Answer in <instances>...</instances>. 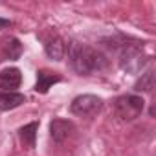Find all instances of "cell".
Wrapping results in <instances>:
<instances>
[{
	"mask_svg": "<svg viewBox=\"0 0 156 156\" xmlns=\"http://www.w3.org/2000/svg\"><path fill=\"white\" fill-rule=\"evenodd\" d=\"M37 130H39V123L37 121H31V123H28V125H24V127L19 129V138H20V141H22L24 147H28V149L35 147Z\"/></svg>",
	"mask_w": 156,
	"mask_h": 156,
	"instance_id": "cell-10",
	"label": "cell"
},
{
	"mask_svg": "<svg viewBox=\"0 0 156 156\" xmlns=\"http://www.w3.org/2000/svg\"><path fill=\"white\" fill-rule=\"evenodd\" d=\"M26 103V96L20 92H2L0 90V110H13Z\"/></svg>",
	"mask_w": 156,
	"mask_h": 156,
	"instance_id": "cell-9",
	"label": "cell"
},
{
	"mask_svg": "<svg viewBox=\"0 0 156 156\" xmlns=\"http://www.w3.org/2000/svg\"><path fill=\"white\" fill-rule=\"evenodd\" d=\"M22 83V73L19 68H4L0 72V90L2 92H15Z\"/></svg>",
	"mask_w": 156,
	"mask_h": 156,
	"instance_id": "cell-6",
	"label": "cell"
},
{
	"mask_svg": "<svg viewBox=\"0 0 156 156\" xmlns=\"http://www.w3.org/2000/svg\"><path fill=\"white\" fill-rule=\"evenodd\" d=\"M108 42L110 44H107V46L118 51V61H119L121 70H125L129 73H138L149 62V55H145L141 42H138L130 37L108 39Z\"/></svg>",
	"mask_w": 156,
	"mask_h": 156,
	"instance_id": "cell-2",
	"label": "cell"
},
{
	"mask_svg": "<svg viewBox=\"0 0 156 156\" xmlns=\"http://www.w3.org/2000/svg\"><path fill=\"white\" fill-rule=\"evenodd\" d=\"M20 55H22V44H20V41L15 39V37L8 39L6 44H4V48H2V57L8 59V61H17Z\"/></svg>",
	"mask_w": 156,
	"mask_h": 156,
	"instance_id": "cell-11",
	"label": "cell"
},
{
	"mask_svg": "<svg viewBox=\"0 0 156 156\" xmlns=\"http://www.w3.org/2000/svg\"><path fill=\"white\" fill-rule=\"evenodd\" d=\"M62 81V77L57 72H50V70H39L37 72V83H35V92L39 94H46L55 83Z\"/></svg>",
	"mask_w": 156,
	"mask_h": 156,
	"instance_id": "cell-7",
	"label": "cell"
},
{
	"mask_svg": "<svg viewBox=\"0 0 156 156\" xmlns=\"http://www.w3.org/2000/svg\"><path fill=\"white\" fill-rule=\"evenodd\" d=\"M154 88V72L149 70L145 73H141V77L134 85V92H152Z\"/></svg>",
	"mask_w": 156,
	"mask_h": 156,
	"instance_id": "cell-12",
	"label": "cell"
},
{
	"mask_svg": "<svg viewBox=\"0 0 156 156\" xmlns=\"http://www.w3.org/2000/svg\"><path fill=\"white\" fill-rule=\"evenodd\" d=\"M9 26H11V20L9 19H2V17H0V30L9 28Z\"/></svg>",
	"mask_w": 156,
	"mask_h": 156,
	"instance_id": "cell-13",
	"label": "cell"
},
{
	"mask_svg": "<svg viewBox=\"0 0 156 156\" xmlns=\"http://www.w3.org/2000/svg\"><path fill=\"white\" fill-rule=\"evenodd\" d=\"M44 51L50 59L53 61H62L64 59V53H66V44L61 37H50L46 42H44Z\"/></svg>",
	"mask_w": 156,
	"mask_h": 156,
	"instance_id": "cell-8",
	"label": "cell"
},
{
	"mask_svg": "<svg viewBox=\"0 0 156 156\" xmlns=\"http://www.w3.org/2000/svg\"><path fill=\"white\" fill-rule=\"evenodd\" d=\"M101 108H103V99L94 96V94L77 96L70 105V112L73 116H79V118H92V116L99 114Z\"/></svg>",
	"mask_w": 156,
	"mask_h": 156,
	"instance_id": "cell-4",
	"label": "cell"
},
{
	"mask_svg": "<svg viewBox=\"0 0 156 156\" xmlns=\"http://www.w3.org/2000/svg\"><path fill=\"white\" fill-rule=\"evenodd\" d=\"M143 107H145V101L138 94H125L114 101V110L118 118H121L123 121H132L140 118L143 112Z\"/></svg>",
	"mask_w": 156,
	"mask_h": 156,
	"instance_id": "cell-3",
	"label": "cell"
},
{
	"mask_svg": "<svg viewBox=\"0 0 156 156\" xmlns=\"http://www.w3.org/2000/svg\"><path fill=\"white\" fill-rule=\"evenodd\" d=\"M73 130H75V125L68 119H62V118H55L50 123V136L55 143H62L64 140H68Z\"/></svg>",
	"mask_w": 156,
	"mask_h": 156,
	"instance_id": "cell-5",
	"label": "cell"
},
{
	"mask_svg": "<svg viewBox=\"0 0 156 156\" xmlns=\"http://www.w3.org/2000/svg\"><path fill=\"white\" fill-rule=\"evenodd\" d=\"M66 50H68V61L72 70L79 75H94L108 66V59L99 50L88 44L72 41Z\"/></svg>",
	"mask_w": 156,
	"mask_h": 156,
	"instance_id": "cell-1",
	"label": "cell"
}]
</instances>
